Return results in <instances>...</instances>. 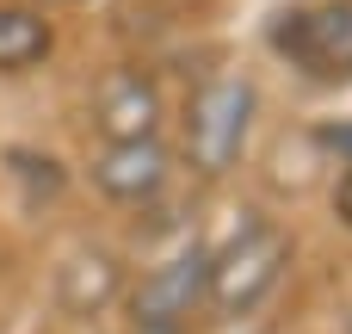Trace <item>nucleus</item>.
Listing matches in <instances>:
<instances>
[{
  "label": "nucleus",
  "mask_w": 352,
  "mask_h": 334,
  "mask_svg": "<svg viewBox=\"0 0 352 334\" xmlns=\"http://www.w3.org/2000/svg\"><path fill=\"white\" fill-rule=\"evenodd\" d=\"M254 81L241 68H223V74H204L186 99V161L198 180H223L241 149H248V130H254Z\"/></svg>",
  "instance_id": "1"
},
{
  "label": "nucleus",
  "mask_w": 352,
  "mask_h": 334,
  "mask_svg": "<svg viewBox=\"0 0 352 334\" xmlns=\"http://www.w3.org/2000/svg\"><path fill=\"white\" fill-rule=\"evenodd\" d=\"M291 267V236L272 229V223H248L223 254H210V298L223 316H248Z\"/></svg>",
  "instance_id": "2"
},
{
  "label": "nucleus",
  "mask_w": 352,
  "mask_h": 334,
  "mask_svg": "<svg viewBox=\"0 0 352 334\" xmlns=\"http://www.w3.org/2000/svg\"><path fill=\"white\" fill-rule=\"evenodd\" d=\"M272 50L309 81H352V0H316L272 25Z\"/></svg>",
  "instance_id": "3"
},
{
  "label": "nucleus",
  "mask_w": 352,
  "mask_h": 334,
  "mask_svg": "<svg viewBox=\"0 0 352 334\" xmlns=\"http://www.w3.org/2000/svg\"><path fill=\"white\" fill-rule=\"evenodd\" d=\"M204 285H210V254L198 242L186 254H173L167 267H155L142 279V291H136V322H142V334H173V322L192 316V304H198Z\"/></svg>",
  "instance_id": "4"
},
{
  "label": "nucleus",
  "mask_w": 352,
  "mask_h": 334,
  "mask_svg": "<svg viewBox=\"0 0 352 334\" xmlns=\"http://www.w3.org/2000/svg\"><path fill=\"white\" fill-rule=\"evenodd\" d=\"M93 124L105 143H142L161 124V93L142 81V68H111L93 93Z\"/></svg>",
  "instance_id": "5"
},
{
  "label": "nucleus",
  "mask_w": 352,
  "mask_h": 334,
  "mask_svg": "<svg viewBox=\"0 0 352 334\" xmlns=\"http://www.w3.org/2000/svg\"><path fill=\"white\" fill-rule=\"evenodd\" d=\"M93 186L111 205H148L167 186V149L155 136H142V143H105L93 155Z\"/></svg>",
  "instance_id": "6"
},
{
  "label": "nucleus",
  "mask_w": 352,
  "mask_h": 334,
  "mask_svg": "<svg viewBox=\"0 0 352 334\" xmlns=\"http://www.w3.org/2000/svg\"><path fill=\"white\" fill-rule=\"evenodd\" d=\"M118 260L111 254H74L62 273H56V298L68 316H99L111 298H118Z\"/></svg>",
  "instance_id": "7"
},
{
  "label": "nucleus",
  "mask_w": 352,
  "mask_h": 334,
  "mask_svg": "<svg viewBox=\"0 0 352 334\" xmlns=\"http://www.w3.org/2000/svg\"><path fill=\"white\" fill-rule=\"evenodd\" d=\"M50 43H56V31H50L43 12H31V6H0V74L37 68V62L50 56Z\"/></svg>",
  "instance_id": "8"
},
{
  "label": "nucleus",
  "mask_w": 352,
  "mask_h": 334,
  "mask_svg": "<svg viewBox=\"0 0 352 334\" xmlns=\"http://www.w3.org/2000/svg\"><path fill=\"white\" fill-rule=\"evenodd\" d=\"M322 143H328V149L352 167V124H328V130H322Z\"/></svg>",
  "instance_id": "9"
},
{
  "label": "nucleus",
  "mask_w": 352,
  "mask_h": 334,
  "mask_svg": "<svg viewBox=\"0 0 352 334\" xmlns=\"http://www.w3.org/2000/svg\"><path fill=\"white\" fill-rule=\"evenodd\" d=\"M334 211H340V223L352 229V167H346V180L334 186Z\"/></svg>",
  "instance_id": "10"
},
{
  "label": "nucleus",
  "mask_w": 352,
  "mask_h": 334,
  "mask_svg": "<svg viewBox=\"0 0 352 334\" xmlns=\"http://www.w3.org/2000/svg\"><path fill=\"white\" fill-rule=\"evenodd\" d=\"M173 6H198V0H173Z\"/></svg>",
  "instance_id": "11"
},
{
  "label": "nucleus",
  "mask_w": 352,
  "mask_h": 334,
  "mask_svg": "<svg viewBox=\"0 0 352 334\" xmlns=\"http://www.w3.org/2000/svg\"><path fill=\"white\" fill-rule=\"evenodd\" d=\"M346 334H352V322H346Z\"/></svg>",
  "instance_id": "12"
}]
</instances>
